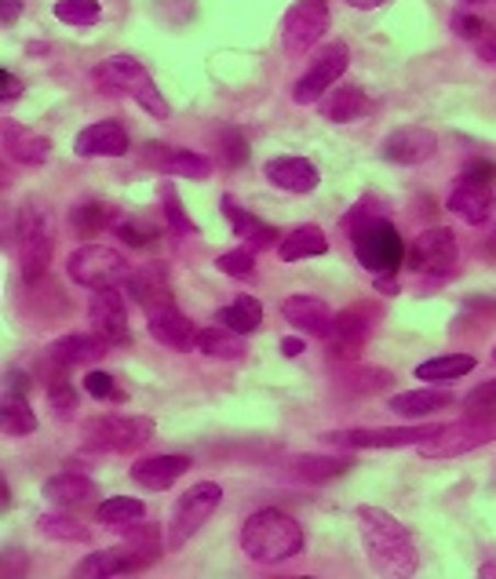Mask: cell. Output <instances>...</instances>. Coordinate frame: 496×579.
<instances>
[{"instance_id": "6da1fadb", "label": "cell", "mask_w": 496, "mask_h": 579, "mask_svg": "<svg viewBox=\"0 0 496 579\" xmlns=\"http://www.w3.org/2000/svg\"><path fill=\"white\" fill-rule=\"evenodd\" d=\"M358 532L369 554V565L380 576H413L420 569V554L409 529L380 507H358Z\"/></svg>"}, {"instance_id": "7a4b0ae2", "label": "cell", "mask_w": 496, "mask_h": 579, "mask_svg": "<svg viewBox=\"0 0 496 579\" xmlns=\"http://www.w3.org/2000/svg\"><path fill=\"white\" fill-rule=\"evenodd\" d=\"M241 550L256 565H278L303 550V529L281 510H256L241 525Z\"/></svg>"}, {"instance_id": "3957f363", "label": "cell", "mask_w": 496, "mask_h": 579, "mask_svg": "<svg viewBox=\"0 0 496 579\" xmlns=\"http://www.w3.org/2000/svg\"><path fill=\"white\" fill-rule=\"evenodd\" d=\"M52 248H55L52 208L41 201H26L19 208V274L26 285H37L48 274Z\"/></svg>"}, {"instance_id": "277c9868", "label": "cell", "mask_w": 496, "mask_h": 579, "mask_svg": "<svg viewBox=\"0 0 496 579\" xmlns=\"http://www.w3.org/2000/svg\"><path fill=\"white\" fill-rule=\"evenodd\" d=\"M92 81L103 84V88H114V92L132 95L146 113H154L157 121H168L172 117V106L161 99V92L154 88L150 73H146V66L139 59H132V55H114V59L99 63L92 70Z\"/></svg>"}, {"instance_id": "5b68a950", "label": "cell", "mask_w": 496, "mask_h": 579, "mask_svg": "<svg viewBox=\"0 0 496 579\" xmlns=\"http://www.w3.org/2000/svg\"><path fill=\"white\" fill-rule=\"evenodd\" d=\"M489 441H496V405L475 408L467 419L442 427L435 438H427L424 445H416V449H420V456L427 459H453V456H464V452L489 445Z\"/></svg>"}, {"instance_id": "8992f818", "label": "cell", "mask_w": 496, "mask_h": 579, "mask_svg": "<svg viewBox=\"0 0 496 579\" xmlns=\"http://www.w3.org/2000/svg\"><path fill=\"white\" fill-rule=\"evenodd\" d=\"M351 245H354V256L358 263H362L372 277L376 274H394L402 263H405V245H402V234L398 226L387 223L380 215V219H369L362 226H354L351 230Z\"/></svg>"}, {"instance_id": "52a82bcc", "label": "cell", "mask_w": 496, "mask_h": 579, "mask_svg": "<svg viewBox=\"0 0 496 579\" xmlns=\"http://www.w3.org/2000/svg\"><path fill=\"white\" fill-rule=\"evenodd\" d=\"M66 274H70L74 285H81V288H117V285H128L132 270L117 248L84 245L66 259Z\"/></svg>"}, {"instance_id": "ba28073f", "label": "cell", "mask_w": 496, "mask_h": 579, "mask_svg": "<svg viewBox=\"0 0 496 579\" xmlns=\"http://www.w3.org/2000/svg\"><path fill=\"white\" fill-rule=\"evenodd\" d=\"M219 499H223V488L216 481L190 485L187 492L176 499L172 518H168V547L172 550L187 547V543L201 532V525L219 510Z\"/></svg>"}, {"instance_id": "9c48e42d", "label": "cell", "mask_w": 496, "mask_h": 579, "mask_svg": "<svg viewBox=\"0 0 496 579\" xmlns=\"http://www.w3.org/2000/svg\"><path fill=\"white\" fill-rule=\"evenodd\" d=\"M154 430H157L154 419H146V416L110 412V416L84 419L81 438L92 449H103V452H135V449H143L146 441H154Z\"/></svg>"}, {"instance_id": "30bf717a", "label": "cell", "mask_w": 496, "mask_h": 579, "mask_svg": "<svg viewBox=\"0 0 496 579\" xmlns=\"http://www.w3.org/2000/svg\"><path fill=\"white\" fill-rule=\"evenodd\" d=\"M347 63H351V52H347L343 41L325 44V48L314 55V63L307 66V73H303L296 81V88H292V99H296L300 106L322 102V95L347 73Z\"/></svg>"}, {"instance_id": "8fae6325", "label": "cell", "mask_w": 496, "mask_h": 579, "mask_svg": "<svg viewBox=\"0 0 496 579\" xmlns=\"http://www.w3.org/2000/svg\"><path fill=\"white\" fill-rule=\"evenodd\" d=\"M405 263H409L416 274L449 277L456 270V263H460V248H456L453 230H446V226H431V230H424L413 241L409 256H405Z\"/></svg>"}, {"instance_id": "7c38bea8", "label": "cell", "mask_w": 496, "mask_h": 579, "mask_svg": "<svg viewBox=\"0 0 496 579\" xmlns=\"http://www.w3.org/2000/svg\"><path fill=\"white\" fill-rule=\"evenodd\" d=\"M442 423H427V427H383V430H332L325 434V441L336 449H405V445H424L427 438H435Z\"/></svg>"}, {"instance_id": "4fadbf2b", "label": "cell", "mask_w": 496, "mask_h": 579, "mask_svg": "<svg viewBox=\"0 0 496 579\" xmlns=\"http://www.w3.org/2000/svg\"><path fill=\"white\" fill-rule=\"evenodd\" d=\"M325 30H329V8L322 0H300L285 11V22H281V44L289 52H307L314 48Z\"/></svg>"}, {"instance_id": "5bb4252c", "label": "cell", "mask_w": 496, "mask_h": 579, "mask_svg": "<svg viewBox=\"0 0 496 579\" xmlns=\"http://www.w3.org/2000/svg\"><path fill=\"white\" fill-rule=\"evenodd\" d=\"M161 558V547H146V543H124V547H110L77 565V576H132L146 569L150 561Z\"/></svg>"}, {"instance_id": "9a60e30c", "label": "cell", "mask_w": 496, "mask_h": 579, "mask_svg": "<svg viewBox=\"0 0 496 579\" xmlns=\"http://www.w3.org/2000/svg\"><path fill=\"white\" fill-rule=\"evenodd\" d=\"M88 321H92V332L99 339H106L110 347L132 343L128 314H124V299L117 288H92V299H88Z\"/></svg>"}, {"instance_id": "2e32d148", "label": "cell", "mask_w": 496, "mask_h": 579, "mask_svg": "<svg viewBox=\"0 0 496 579\" xmlns=\"http://www.w3.org/2000/svg\"><path fill=\"white\" fill-rule=\"evenodd\" d=\"M365 317H369L365 306H351V310L332 317V328H329V336H325V350H329V357L358 361V354L365 350L369 332H372V321H365Z\"/></svg>"}, {"instance_id": "e0dca14e", "label": "cell", "mask_w": 496, "mask_h": 579, "mask_svg": "<svg viewBox=\"0 0 496 579\" xmlns=\"http://www.w3.org/2000/svg\"><path fill=\"white\" fill-rule=\"evenodd\" d=\"M438 154V135L431 128H420V124H405V128H394L387 139H383V157L391 164H424Z\"/></svg>"}, {"instance_id": "ac0fdd59", "label": "cell", "mask_w": 496, "mask_h": 579, "mask_svg": "<svg viewBox=\"0 0 496 579\" xmlns=\"http://www.w3.org/2000/svg\"><path fill=\"white\" fill-rule=\"evenodd\" d=\"M146 332H150L154 343L172 347V350L198 347L194 325H190V317L179 310L176 303H165V306H154V310H146Z\"/></svg>"}, {"instance_id": "d6986e66", "label": "cell", "mask_w": 496, "mask_h": 579, "mask_svg": "<svg viewBox=\"0 0 496 579\" xmlns=\"http://www.w3.org/2000/svg\"><path fill=\"white\" fill-rule=\"evenodd\" d=\"M446 208L453 215H460L467 226H482V223H489V215L496 208V193H493L489 183H475V179L460 175L453 183V190H449Z\"/></svg>"}, {"instance_id": "ffe728a7", "label": "cell", "mask_w": 496, "mask_h": 579, "mask_svg": "<svg viewBox=\"0 0 496 579\" xmlns=\"http://www.w3.org/2000/svg\"><path fill=\"white\" fill-rule=\"evenodd\" d=\"M281 314H285V321L300 336H311V339H325L332 328V310L322 299H314V295H289L281 303Z\"/></svg>"}, {"instance_id": "44dd1931", "label": "cell", "mask_w": 496, "mask_h": 579, "mask_svg": "<svg viewBox=\"0 0 496 579\" xmlns=\"http://www.w3.org/2000/svg\"><path fill=\"white\" fill-rule=\"evenodd\" d=\"M263 175L270 186L285 190V193H311L318 190L322 175L307 157H274V161L263 164Z\"/></svg>"}, {"instance_id": "7402d4cb", "label": "cell", "mask_w": 496, "mask_h": 579, "mask_svg": "<svg viewBox=\"0 0 496 579\" xmlns=\"http://www.w3.org/2000/svg\"><path fill=\"white\" fill-rule=\"evenodd\" d=\"M77 157H124L128 154V135L117 121H99L74 139Z\"/></svg>"}, {"instance_id": "603a6c76", "label": "cell", "mask_w": 496, "mask_h": 579, "mask_svg": "<svg viewBox=\"0 0 496 579\" xmlns=\"http://www.w3.org/2000/svg\"><path fill=\"white\" fill-rule=\"evenodd\" d=\"M106 339H99L95 332L84 336V332H70L63 339H55V343L44 350V357H52L55 365H66V368H77V365H95L99 357L106 354Z\"/></svg>"}, {"instance_id": "cb8c5ba5", "label": "cell", "mask_w": 496, "mask_h": 579, "mask_svg": "<svg viewBox=\"0 0 496 579\" xmlns=\"http://www.w3.org/2000/svg\"><path fill=\"white\" fill-rule=\"evenodd\" d=\"M187 470H190L187 456H150L132 467V481L146 488V492H161V488H172Z\"/></svg>"}, {"instance_id": "d4e9b609", "label": "cell", "mask_w": 496, "mask_h": 579, "mask_svg": "<svg viewBox=\"0 0 496 579\" xmlns=\"http://www.w3.org/2000/svg\"><path fill=\"white\" fill-rule=\"evenodd\" d=\"M128 292L132 299L143 306V310H154V306L176 303L172 299V285H168V270L161 263H146L128 277Z\"/></svg>"}, {"instance_id": "484cf974", "label": "cell", "mask_w": 496, "mask_h": 579, "mask_svg": "<svg viewBox=\"0 0 496 579\" xmlns=\"http://www.w3.org/2000/svg\"><path fill=\"white\" fill-rule=\"evenodd\" d=\"M223 215L230 219L234 234L252 248V252H263V248H274L278 245V230L267 226L263 219H256L252 212H245L241 204H234V197H223Z\"/></svg>"}, {"instance_id": "4316f807", "label": "cell", "mask_w": 496, "mask_h": 579, "mask_svg": "<svg viewBox=\"0 0 496 579\" xmlns=\"http://www.w3.org/2000/svg\"><path fill=\"white\" fill-rule=\"evenodd\" d=\"M4 150L8 157H15L19 164H30V168H41L44 161L52 157V143L44 135L22 128V124H4Z\"/></svg>"}, {"instance_id": "83f0119b", "label": "cell", "mask_w": 496, "mask_h": 579, "mask_svg": "<svg viewBox=\"0 0 496 579\" xmlns=\"http://www.w3.org/2000/svg\"><path fill=\"white\" fill-rule=\"evenodd\" d=\"M325 252H329V241H325L322 226H314V223L281 234V241H278V259H281V263H300V259L325 256Z\"/></svg>"}, {"instance_id": "f1b7e54d", "label": "cell", "mask_w": 496, "mask_h": 579, "mask_svg": "<svg viewBox=\"0 0 496 579\" xmlns=\"http://www.w3.org/2000/svg\"><path fill=\"white\" fill-rule=\"evenodd\" d=\"M44 496L59 507H81V503H92V499L99 496V485L92 478H84V474L63 470V474H55V478L44 481Z\"/></svg>"}, {"instance_id": "f546056e", "label": "cell", "mask_w": 496, "mask_h": 579, "mask_svg": "<svg viewBox=\"0 0 496 579\" xmlns=\"http://www.w3.org/2000/svg\"><path fill=\"white\" fill-rule=\"evenodd\" d=\"M322 113H325V121H332V124L362 121L369 113V99L362 88H354V84L329 88V95L322 99Z\"/></svg>"}, {"instance_id": "4dcf8cb0", "label": "cell", "mask_w": 496, "mask_h": 579, "mask_svg": "<svg viewBox=\"0 0 496 579\" xmlns=\"http://www.w3.org/2000/svg\"><path fill=\"white\" fill-rule=\"evenodd\" d=\"M435 408H453V390H435V386H420V390H405L391 397V412L405 419H420Z\"/></svg>"}, {"instance_id": "1f68e13d", "label": "cell", "mask_w": 496, "mask_h": 579, "mask_svg": "<svg viewBox=\"0 0 496 579\" xmlns=\"http://www.w3.org/2000/svg\"><path fill=\"white\" fill-rule=\"evenodd\" d=\"M198 350L208 357H219V361H241L245 357V343H241V332H234L227 325H212V328H201L198 332Z\"/></svg>"}, {"instance_id": "d6a6232c", "label": "cell", "mask_w": 496, "mask_h": 579, "mask_svg": "<svg viewBox=\"0 0 496 579\" xmlns=\"http://www.w3.org/2000/svg\"><path fill=\"white\" fill-rule=\"evenodd\" d=\"M471 368H475V357H471V354H446V357L424 361V365L416 368V379H424V383H453L460 376H467Z\"/></svg>"}, {"instance_id": "836d02e7", "label": "cell", "mask_w": 496, "mask_h": 579, "mask_svg": "<svg viewBox=\"0 0 496 579\" xmlns=\"http://www.w3.org/2000/svg\"><path fill=\"white\" fill-rule=\"evenodd\" d=\"M216 321L234 328V332L248 336V332H256V328L263 325V306H259V299H252V295H238L230 306H223Z\"/></svg>"}, {"instance_id": "e575fe53", "label": "cell", "mask_w": 496, "mask_h": 579, "mask_svg": "<svg viewBox=\"0 0 496 579\" xmlns=\"http://www.w3.org/2000/svg\"><path fill=\"white\" fill-rule=\"evenodd\" d=\"M0 427H4L8 438H26L37 430V416L26 405V397L19 394H4V405H0Z\"/></svg>"}, {"instance_id": "d590c367", "label": "cell", "mask_w": 496, "mask_h": 579, "mask_svg": "<svg viewBox=\"0 0 496 579\" xmlns=\"http://www.w3.org/2000/svg\"><path fill=\"white\" fill-rule=\"evenodd\" d=\"M37 532L48 540H59V543H88L92 540V529L84 521H77L70 514H41L37 518Z\"/></svg>"}, {"instance_id": "8d00e7d4", "label": "cell", "mask_w": 496, "mask_h": 579, "mask_svg": "<svg viewBox=\"0 0 496 579\" xmlns=\"http://www.w3.org/2000/svg\"><path fill=\"white\" fill-rule=\"evenodd\" d=\"M114 204L106 201H88V204H77V208L70 212V223L77 234L92 237V234H103L110 223H114Z\"/></svg>"}, {"instance_id": "74e56055", "label": "cell", "mask_w": 496, "mask_h": 579, "mask_svg": "<svg viewBox=\"0 0 496 579\" xmlns=\"http://www.w3.org/2000/svg\"><path fill=\"white\" fill-rule=\"evenodd\" d=\"M161 201H165V223H168V230H172L176 237H194L198 234V223L183 212V201H179L172 179H168V183L161 186Z\"/></svg>"}, {"instance_id": "f35d334b", "label": "cell", "mask_w": 496, "mask_h": 579, "mask_svg": "<svg viewBox=\"0 0 496 579\" xmlns=\"http://www.w3.org/2000/svg\"><path fill=\"white\" fill-rule=\"evenodd\" d=\"M165 172H168V175H179V179H194V183H201V179L212 175V161H208V157H201V154L176 150V154H168Z\"/></svg>"}, {"instance_id": "ab89813d", "label": "cell", "mask_w": 496, "mask_h": 579, "mask_svg": "<svg viewBox=\"0 0 496 579\" xmlns=\"http://www.w3.org/2000/svg\"><path fill=\"white\" fill-rule=\"evenodd\" d=\"M146 514V507H143V499H132V496H114V499H106L103 507H99V518L106 521V525H132V521H139Z\"/></svg>"}, {"instance_id": "60d3db41", "label": "cell", "mask_w": 496, "mask_h": 579, "mask_svg": "<svg viewBox=\"0 0 496 579\" xmlns=\"http://www.w3.org/2000/svg\"><path fill=\"white\" fill-rule=\"evenodd\" d=\"M55 19L66 26H95L99 22V0H59Z\"/></svg>"}, {"instance_id": "b9f144b4", "label": "cell", "mask_w": 496, "mask_h": 579, "mask_svg": "<svg viewBox=\"0 0 496 579\" xmlns=\"http://www.w3.org/2000/svg\"><path fill=\"white\" fill-rule=\"evenodd\" d=\"M347 463L343 459H325V456H307V459H296V474L303 481H329L336 474H343Z\"/></svg>"}, {"instance_id": "7bdbcfd3", "label": "cell", "mask_w": 496, "mask_h": 579, "mask_svg": "<svg viewBox=\"0 0 496 579\" xmlns=\"http://www.w3.org/2000/svg\"><path fill=\"white\" fill-rule=\"evenodd\" d=\"M216 266H219V274H230V277H252V270H256V252L252 248H238V252H223L216 259Z\"/></svg>"}, {"instance_id": "ee69618b", "label": "cell", "mask_w": 496, "mask_h": 579, "mask_svg": "<svg viewBox=\"0 0 496 579\" xmlns=\"http://www.w3.org/2000/svg\"><path fill=\"white\" fill-rule=\"evenodd\" d=\"M219 154H223V161H227L230 168H241L248 161V139L238 128H227L219 135Z\"/></svg>"}, {"instance_id": "f6af8a7d", "label": "cell", "mask_w": 496, "mask_h": 579, "mask_svg": "<svg viewBox=\"0 0 496 579\" xmlns=\"http://www.w3.org/2000/svg\"><path fill=\"white\" fill-rule=\"evenodd\" d=\"M453 30L460 33L464 41H471V44H478V41H486L489 37V22H482V19H475V15H453Z\"/></svg>"}, {"instance_id": "bcb514c9", "label": "cell", "mask_w": 496, "mask_h": 579, "mask_svg": "<svg viewBox=\"0 0 496 579\" xmlns=\"http://www.w3.org/2000/svg\"><path fill=\"white\" fill-rule=\"evenodd\" d=\"M84 390L92 394L95 401H110V397H117L114 376H106V372H88V376H84Z\"/></svg>"}, {"instance_id": "7dc6e473", "label": "cell", "mask_w": 496, "mask_h": 579, "mask_svg": "<svg viewBox=\"0 0 496 579\" xmlns=\"http://www.w3.org/2000/svg\"><path fill=\"white\" fill-rule=\"evenodd\" d=\"M464 179H475V183H489L496 186V164L489 161V157H471V161L464 164V172H460Z\"/></svg>"}, {"instance_id": "c3c4849f", "label": "cell", "mask_w": 496, "mask_h": 579, "mask_svg": "<svg viewBox=\"0 0 496 579\" xmlns=\"http://www.w3.org/2000/svg\"><path fill=\"white\" fill-rule=\"evenodd\" d=\"M464 405H467V412H475V408H489V405H496V379L475 386V390H471V394L464 397Z\"/></svg>"}, {"instance_id": "681fc988", "label": "cell", "mask_w": 496, "mask_h": 579, "mask_svg": "<svg viewBox=\"0 0 496 579\" xmlns=\"http://www.w3.org/2000/svg\"><path fill=\"white\" fill-rule=\"evenodd\" d=\"M124 540L128 543H146V547H161V529L154 525H132L124 532Z\"/></svg>"}, {"instance_id": "f907efd6", "label": "cell", "mask_w": 496, "mask_h": 579, "mask_svg": "<svg viewBox=\"0 0 496 579\" xmlns=\"http://www.w3.org/2000/svg\"><path fill=\"white\" fill-rule=\"evenodd\" d=\"M117 237H121L124 245H135V248L154 241V237L146 234V226H139V223H121V226H117Z\"/></svg>"}, {"instance_id": "816d5d0a", "label": "cell", "mask_w": 496, "mask_h": 579, "mask_svg": "<svg viewBox=\"0 0 496 579\" xmlns=\"http://www.w3.org/2000/svg\"><path fill=\"white\" fill-rule=\"evenodd\" d=\"M26 390H30L26 372H15V368H11L8 376H4V394H19V397H26Z\"/></svg>"}, {"instance_id": "f5cc1de1", "label": "cell", "mask_w": 496, "mask_h": 579, "mask_svg": "<svg viewBox=\"0 0 496 579\" xmlns=\"http://www.w3.org/2000/svg\"><path fill=\"white\" fill-rule=\"evenodd\" d=\"M0 81H4V88H0V99H4V102H11V99L22 95V81H19V77L11 73V70L0 73Z\"/></svg>"}, {"instance_id": "db71d44e", "label": "cell", "mask_w": 496, "mask_h": 579, "mask_svg": "<svg viewBox=\"0 0 496 579\" xmlns=\"http://www.w3.org/2000/svg\"><path fill=\"white\" fill-rule=\"evenodd\" d=\"M372 285H376V292H383V295H398L402 292L398 281H394V274H376V277H372Z\"/></svg>"}, {"instance_id": "11a10c76", "label": "cell", "mask_w": 496, "mask_h": 579, "mask_svg": "<svg viewBox=\"0 0 496 579\" xmlns=\"http://www.w3.org/2000/svg\"><path fill=\"white\" fill-rule=\"evenodd\" d=\"M303 350H307V343H303L300 336H289V339H281V354H285V357H300Z\"/></svg>"}, {"instance_id": "9f6ffc18", "label": "cell", "mask_w": 496, "mask_h": 579, "mask_svg": "<svg viewBox=\"0 0 496 579\" xmlns=\"http://www.w3.org/2000/svg\"><path fill=\"white\" fill-rule=\"evenodd\" d=\"M22 15V0H4V11H0V22H4V26H11V22H15Z\"/></svg>"}, {"instance_id": "6f0895ef", "label": "cell", "mask_w": 496, "mask_h": 579, "mask_svg": "<svg viewBox=\"0 0 496 579\" xmlns=\"http://www.w3.org/2000/svg\"><path fill=\"white\" fill-rule=\"evenodd\" d=\"M475 48H478V55H482L486 63H496V33H489L486 41H478Z\"/></svg>"}, {"instance_id": "680465c9", "label": "cell", "mask_w": 496, "mask_h": 579, "mask_svg": "<svg viewBox=\"0 0 496 579\" xmlns=\"http://www.w3.org/2000/svg\"><path fill=\"white\" fill-rule=\"evenodd\" d=\"M351 8H358V11H372V8H380V4H387V0H347Z\"/></svg>"}, {"instance_id": "91938a15", "label": "cell", "mask_w": 496, "mask_h": 579, "mask_svg": "<svg viewBox=\"0 0 496 579\" xmlns=\"http://www.w3.org/2000/svg\"><path fill=\"white\" fill-rule=\"evenodd\" d=\"M486 252L496 259V234H489V241H486Z\"/></svg>"}, {"instance_id": "94428289", "label": "cell", "mask_w": 496, "mask_h": 579, "mask_svg": "<svg viewBox=\"0 0 496 579\" xmlns=\"http://www.w3.org/2000/svg\"><path fill=\"white\" fill-rule=\"evenodd\" d=\"M467 4H489V0H467Z\"/></svg>"}, {"instance_id": "6125c7cd", "label": "cell", "mask_w": 496, "mask_h": 579, "mask_svg": "<svg viewBox=\"0 0 496 579\" xmlns=\"http://www.w3.org/2000/svg\"><path fill=\"white\" fill-rule=\"evenodd\" d=\"M493 361H496V350H493Z\"/></svg>"}]
</instances>
